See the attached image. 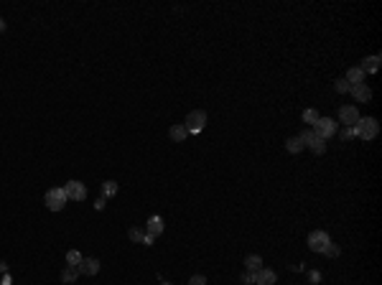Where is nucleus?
I'll return each mask as SVG.
<instances>
[{
	"label": "nucleus",
	"mask_w": 382,
	"mask_h": 285,
	"mask_svg": "<svg viewBox=\"0 0 382 285\" xmlns=\"http://www.w3.org/2000/svg\"><path fill=\"white\" fill-rule=\"evenodd\" d=\"M334 87H336V92H342V95H344V92H349V89H351V87H349L344 79H339V82H336Z\"/></svg>",
	"instance_id": "25"
},
{
	"label": "nucleus",
	"mask_w": 382,
	"mask_h": 285,
	"mask_svg": "<svg viewBox=\"0 0 382 285\" xmlns=\"http://www.w3.org/2000/svg\"><path fill=\"white\" fill-rule=\"evenodd\" d=\"M0 273H5V262H0Z\"/></svg>",
	"instance_id": "32"
},
{
	"label": "nucleus",
	"mask_w": 382,
	"mask_h": 285,
	"mask_svg": "<svg viewBox=\"0 0 382 285\" xmlns=\"http://www.w3.org/2000/svg\"><path fill=\"white\" fill-rule=\"evenodd\" d=\"M77 267H79V275H97V273H99V260H95V257H82V262H79Z\"/></svg>",
	"instance_id": "8"
},
{
	"label": "nucleus",
	"mask_w": 382,
	"mask_h": 285,
	"mask_svg": "<svg viewBox=\"0 0 382 285\" xmlns=\"http://www.w3.org/2000/svg\"><path fill=\"white\" fill-rule=\"evenodd\" d=\"M64 193H66V199H71V201H84L87 189H84V184H79V181H69V184L64 186Z\"/></svg>",
	"instance_id": "6"
},
{
	"label": "nucleus",
	"mask_w": 382,
	"mask_h": 285,
	"mask_svg": "<svg viewBox=\"0 0 382 285\" xmlns=\"http://www.w3.org/2000/svg\"><path fill=\"white\" fill-rule=\"evenodd\" d=\"M127 237H130V239H133V242H143V237H145V232H143V229H138V227H133V229H130V232H127Z\"/></svg>",
	"instance_id": "22"
},
{
	"label": "nucleus",
	"mask_w": 382,
	"mask_h": 285,
	"mask_svg": "<svg viewBox=\"0 0 382 285\" xmlns=\"http://www.w3.org/2000/svg\"><path fill=\"white\" fill-rule=\"evenodd\" d=\"M66 262H69V265H79V262H82V254H79L77 250H69V252H66Z\"/></svg>",
	"instance_id": "20"
},
{
	"label": "nucleus",
	"mask_w": 382,
	"mask_h": 285,
	"mask_svg": "<svg viewBox=\"0 0 382 285\" xmlns=\"http://www.w3.org/2000/svg\"><path fill=\"white\" fill-rule=\"evenodd\" d=\"M3 31H5V21H3V18H0V33H3Z\"/></svg>",
	"instance_id": "31"
},
{
	"label": "nucleus",
	"mask_w": 382,
	"mask_h": 285,
	"mask_svg": "<svg viewBox=\"0 0 382 285\" xmlns=\"http://www.w3.org/2000/svg\"><path fill=\"white\" fill-rule=\"evenodd\" d=\"M316 120H318V112H316V110H306V112H303V123L316 125Z\"/></svg>",
	"instance_id": "21"
},
{
	"label": "nucleus",
	"mask_w": 382,
	"mask_h": 285,
	"mask_svg": "<svg viewBox=\"0 0 382 285\" xmlns=\"http://www.w3.org/2000/svg\"><path fill=\"white\" fill-rule=\"evenodd\" d=\"M143 242H145V245H153V242H156V237H153V234H145V237H143Z\"/></svg>",
	"instance_id": "30"
},
{
	"label": "nucleus",
	"mask_w": 382,
	"mask_h": 285,
	"mask_svg": "<svg viewBox=\"0 0 382 285\" xmlns=\"http://www.w3.org/2000/svg\"><path fill=\"white\" fill-rule=\"evenodd\" d=\"M245 267L253 270V273H257V270H262V260L257 257V254H250V257H245Z\"/></svg>",
	"instance_id": "17"
},
{
	"label": "nucleus",
	"mask_w": 382,
	"mask_h": 285,
	"mask_svg": "<svg viewBox=\"0 0 382 285\" xmlns=\"http://www.w3.org/2000/svg\"><path fill=\"white\" fill-rule=\"evenodd\" d=\"M255 283L257 285H275V273H273V270H257Z\"/></svg>",
	"instance_id": "11"
},
{
	"label": "nucleus",
	"mask_w": 382,
	"mask_h": 285,
	"mask_svg": "<svg viewBox=\"0 0 382 285\" xmlns=\"http://www.w3.org/2000/svg\"><path fill=\"white\" fill-rule=\"evenodd\" d=\"M242 280H245L247 285H253V283H255V273H253V270H247V275H242Z\"/></svg>",
	"instance_id": "28"
},
{
	"label": "nucleus",
	"mask_w": 382,
	"mask_h": 285,
	"mask_svg": "<svg viewBox=\"0 0 382 285\" xmlns=\"http://www.w3.org/2000/svg\"><path fill=\"white\" fill-rule=\"evenodd\" d=\"M95 209H105V196H99V199L95 201Z\"/></svg>",
	"instance_id": "29"
},
{
	"label": "nucleus",
	"mask_w": 382,
	"mask_h": 285,
	"mask_svg": "<svg viewBox=\"0 0 382 285\" xmlns=\"http://www.w3.org/2000/svg\"><path fill=\"white\" fill-rule=\"evenodd\" d=\"M168 135H171L173 143H184V140L189 138V130H186L184 125H173V127L168 130Z\"/></svg>",
	"instance_id": "12"
},
{
	"label": "nucleus",
	"mask_w": 382,
	"mask_h": 285,
	"mask_svg": "<svg viewBox=\"0 0 382 285\" xmlns=\"http://www.w3.org/2000/svg\"><path fill=\"white\" fill-rule=\"evenodd\" d=\"M349 92L354 95L357 102H370V99H372V89L367 87V84H357V87H351Z\"/></svg>",
	"instance_id": "9"
},
{
	"label": "nucleus",
	"mask_w": 382,
	"mask_h": 285,
	"mask_svg": "<svg viewBox=\"0 0 382 285\" xmlns=\"http://www.w3.org/2000/svg\"><path fill=\"white\" fill-rule=\"evenodd\" d=\"M43 201H46V206L51 209V212H62L64 204H66L69 199H66L64 189H49V191H46V199H43Z\"/></svg>",
	"instance_id": "3"
},
{
	"label": "nucleus",
	"mask_w": 382,
	"mask_h": 285,
	"mask_svg": "<svg viewBox=\"0 0 382 285\" xmlns=\"http://www.w3.org/2000/svg\"><path fill=\"white\" fill-rule=\"evenodd\" d=\"M359 69H362V71H377V69H380V56H367Z\"/></svg>",
	"instance_id": "16"
},
{
	"label": "nucleus",
	"mask_w": 382,
	"mask_h": 285,
	"mask_svg": "<svg viewBox=\"0 0 382 285\" xmlns=\"http://www.w3.org/2000/svg\"><path fill=\"white\" fill-rule=\"evenodd\" d=\"M339 123H344V127H354L357 123H359V112H357V107H344L339 110Z\"/></svg>",
	"instance_id": "7"
},
{
	"label": "nucleus",
	"mask_w": 382,
	"mask_h": 285,
	"mask_svg": "<svg viewBox=\"0 0 382 285\" xmlns=\"http://www.w3.org/2000/svg\"><path fill=\"white\" fill-rule=\"evenodd\" d=\"M354 132H357V138H362V140H372V138H377L380 125H377L375 117H359V123L354 125Z\"/></svg>",
	"instance_id": "1"
},
{
	"label": "nucleus",
	"mask_w": 382,
	"mask_h": 285,
	"mask_svg": "<svg viewBox=\"0 0 382 285\" xmlns=\"http://www.w3.org/2000/svg\"><path fill=\"white\" fill-rule=\"evenodd\" d=\"M160 232H163V219H160V217H151L148 219V234L158 237Z\"/></svg>",
	"instance_id": "15"
},
{
	"label": "nucleus",
	"mask_w": 382,
	"mask_h": 285,
	"mask_svg": "<svg viewBox=\"0 0 382 285\" xmlns=\"http://www.w3.org/2000/svg\"><path fill=\"white\" fill-rule=\"evenodd\" d=\"M204 125H207V112H204V110H194V112L186 115L184 127L189 130V135H191V132H201Z\"/></svg>",
	"instance_id": "2"
},
{
	"label": "nucleus",
	"mask_w": 382,
	"mask_h": 285,
	"mask_svg": "<svg viewBox=\"0 0 382 285\" xmlns=\"http://www.w3.org/2000/svg\"><path fill=\"white\" fill-rule=\"evenodd\" d=\"M189 285H207V278H204V275H194V278L189 280Z\"/></svg>",
	"instance_id": "26"
},
{
	"label": "nucleus",
	"mask_w": 382,
	"mask_h": 285,
	"mask_svg": "<svg viewBox=\"0 0 382 285\" xmlns=\"http://www.w3.org/2000/svg\"><path fill=\"white\" fill-rule=\"evenodd\" d=\"M349 87H357V84H364V71L359 69V66H354V69H349L347 71V79H344Z\"/></svg>",
	"instance_id": "10"
},
{
	"label": "nucleus",
	"mask_w": 382,
	"mask_h": 285,
	"mask_svg": "<svg viewBox=\"0 0 382 285\" xmlns=\"http://www.w3.org/2000/svg\"><path fill=\"white\" fill-rule=\"evenodd\" d=\"M79 278V267L77 265H66L64 270H62V280L64 283H74Z\"/></svg>",
	"instance_id": "14"
},
{
	"label": "nucleus",
	"mask_w": 382,
	"mask_h": 285,
	"mask_svg": "<svg viewBox=\"0 0 382 285\" xmlns=\"http://www.w3.org/2000/svg\"><path fill=\"white\" fill-rule=\"evenodd\" d=\"M286 148H288V153H301L303 143H301V138H290V140H286Z\"/></svg>",
	"instance_id": "18"
},
{
	"label": "nucleus",
	"mask_w": 382,
	"mask_h": 285,
	"mask_svg": "<svg viewBox=\"0 0 382 285\" xmlns=\"http://www.w3.org/2000/svg\"><path fill=\"white\" fill-rule=\"evenodd\" d=\"M321 252H324V254H329V257H339V252H342V250L336 247V245H331V242H329V245H326L324 250H321Z\"/></svg>",
	"instance_id": "23"
},
{
	"label": "nucleus",
	"mask_w": 382,
	"mask_h": 285,
	"mask_svg": "<svg viewBox=\"0 0 382 285\" xmlns=\"http://www.w3.org/2000/svg\"><path fill=\"white\" fill-rule=\"evenodd\" d=\"M316 135H318V138H324V140H329L331 138V135L336 132V123H334V120L331 117H318L316 120V130H314Z\"/></svg>",
	"instance_id": "4"
},
{
	"label": "nucleus",
	"mask_w": 382,
	"mask_h": 285,
	"mask_svg": "<svg viewBox=\"0 0 382 285\" xmlns=\"http://www.w3.org/2000/svg\"><path fill=\"white\" fill-rule=\"evenodd\" d=\"M306 145H308V148H311V151H314L316 156H321V153H324V151H326V140H324V138H318V135H316V132H314V138H311V140H308Z\"/></svg>",
	"instance_id": "13"
},
{
	"label": "nucleus",
	"mask_w": 382,
	"mask_h": 285,
	"mask_svg": "<svg viewBox=\"0 0 382 285\" xmlns=\"http://www.w3.org/2000/svg\"><path fill=\"white\" fill-rule=\"evenodd\" d=\"M329 242H331L329 234H326V232H321V229H316V232L308 234V247H311L314 252H321V250H324Z\"/></svg>",
	"instance_id": "5"
},
{
	"label": "nucleus",
	"mask_w": 382,
	"mask_h": 285,
	"mask_svg": "<svg viewBox=\"0 0 382 285\" xmlns=\"http://www.w3.org/2000/svg\"><path fill=\"white\" fill-rule=\"evenodd\" d=\"M102 193H105V196H115V193H117V184L115 181H105V184H102Z\"/></svg>",
	"instance_id": "19"
},
{
	"label": "nucleus",
	"mask_w": 382,
	"mask_h": 285,
	"mask_svg": "<svg viewBox=\"0 0 382 285\" xmlns=\"http://www.w3.org/2000/svg\"><path fill=\"white\" fill-rule=\"evenodd\" d=\"M298 138H301V143H303V145H306V143H308V140H311V138H314V130H303V132H301V135H298Z\"/></svg>",
	"instance_id": "27"
},
{
	"label": "nucleus",
	"mask_w": 382,
	"mask_h": 285,
	"mask_svg": "<svg viewBox=\"0 0 382 285\" xmlns=\"http://www.w3.org/2000/svg\"><path fill=\"white\" fill-rule=\"evenodd\" d=\"M163 285H171V283H163Z\"/></svg>",
	"instance_id": "33"
},
{
	"label": "nucleus",
	"mask_w": 382,
	"mask_h": 285,
	"mask_svg": "<svg viewBox=\"0 0 382 285\" xmlns=\"http://www.w3.org/2000/svg\"><path fill=\"white\" fill-rule=\"evenodd\" d=\"M354 135H357V132H354V127H344V130H339V138H342L344 143H347L349 138H354Z\"/></svg>",
	"instance_id": "24"
}]
</instances>
